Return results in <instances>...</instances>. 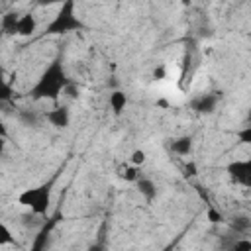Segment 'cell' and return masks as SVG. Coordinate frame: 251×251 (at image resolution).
Returning <instances> with one entry per match:
<instances>
[{"label":"cell","mask_w":251,"mask_h":251,"mask_svg":"<svg viewBox=\"0 0 251 251\" xmlns=\"http://www.w3.org/2000/svg\"><path fill=\"white\" fill-rule=\"evenodd\" d=\"M145 161H147V153H145L143 149H135V151H131V155H129V163H131V165L141 167Z\"/></svg>","instance_id":"obj_19"},{"label":"cell","mask_w":251,"mask_h":251,"mask_svg":"<svg viewBox=\"0 0 251 251\" xmlns=\"http://www.w3.org/2000/svg\"><path fill=\"white\" fill-rule=\"evenodd\" d=\"M108 104H110L112 112H114L116 116H120V114L126 110V106H127V96H126V92H122V90H112L110 96H108Z\"/></svg>","instance_id":"obj_13"},{"label":"cell","mask_w":251,"mask_h":251,"mask_svg":"<svg viewBox=\"0 0 251 251\" xmlns=\"http://www.w3.org/2000/svg\"><path fill=\"white\" fill-rule=\"evenodd\" d=\"M12 98H14V88H12V84L4 78V71H0V104L10 102Z\"/></svg>","instance_id":"obj_16"},{"label":"cell","mask_w":251,"mask_h":251,"mask_svg":"<svg viewBox=\"0 0 251 251\" xmlns=\"http://www.w3.org/2000/svg\"><path fill=\"white\" fill-rule=\"evenodd\" d=\"M57 176H59V173H55L47 182H43V184H39L35 188H25L18 196V204L29 208L31 214H35L39 218L47 216V210L51 206V192H53V184H55Z\"/></svg>","instance_id":"obj_2"},{"label":"cell","mask_w":251,"mask_h":251,"mask_svg":"<svg viewBox=\"0 0 251 251\" xmlns=\"http://www.w3.org/2000/svg\"><path fill=\"white\" fill-rule=\"evenodd\" d=\"M222 100V92H208V94H200L190 102V108L196 114H214L218 104Z\"/></svg>","instance_id":"obj_6"},{"label":"cell","mask_w":251,"mask_h":251,"mask_svg":"<svg viewBox=\"0 0 251 251\" xmlns=\"http://www.w3.org/2000/svg\"><path fill=\"white\" fill-rule=\"evenodd\" d=\"M192 147H194V141L190 135H182V137L171 141V151L175 155H180V157H188L192 153Z\"/></svg>","instance_id":"obj_12"},{"label":"cell","mask_w":251,"mask_h":251,"mask_svg":"<svg viewBox=\"0 0 251 251\" xmlns=\"http://www.w3.org/2000/svg\"><path fill=\"white\" fill-rule=\"evenodd\" d=\"M196 175H198V167H196V163H194V161H188V163L184 165V176L192 178V176H196Z\"/></svg>","instance_id":"obj_22"},{"label":"cell","mask_w":251,"mask_h":251,"mask_svg":"<svg viewBox=\"0 0 251 251\" xmlns=\"http://www.w3.org/2000/svg\"><path fill=\"white\" fill-rule=\"evenodd\" d=\"M167 78V67L165 65H157L153 69V80H163Z\"/></svg>","instance_id":"obj_21"},{"label":"cell","mask_w":251,"mask_h":251,"mask_svg":"<svg viewBox=\"0 0 251 251\" xmlns=\"http://www.w3.org/2000/svg\"><path fill=\"white\" fill-rule=\"evenodd\" d=\"M71 82L73 80L67 76V71L63 65V51H59L57 57L43 69L37 82L29 88L27 96L31 100H53L55 102Z\"/></svg>","instance_id":"obj_1"},{"label":"cell","mask_w":251,"mask_h":251,"mask_svg":"<svg viewBox=\"0 0 251 251\" xmlns=\"http://www.w3.org/2000/svg\"><path fill=\"white\" fill-rule=\"evenodd\" d=\"M35 27H37V22H35V16L31 12L20 16V20H18V35L31 37L35 33Z\"/></svg>","instance_id":"obj_10"},{"label":"cell","mask_w":251,"mask_h":251,"mask_svg":"<svg viewBox=\"0 0 251 251\" xmlns=\"http://www.w3.org/2000/svg\"><path fill=\"white\" fill-rule=\"evenodd\" d=\"M4 147H6V139H2V137H0V155L4 153Z\"/></svg>","instance_id":"obj_27"},{"label":"cell","mask_w":251,"mask_h":251,"mask_svg":"<svg viewBox=\"0 0 251 251\" xmlns=\"http://www.w3.org/2000/svg\"><path fill=\"white\" fill-rule=\"evenodd\" d=\"M237 137H239L241 143L249 145V143H251V126H245L241 131H237Z\"/></svg>","instance_id":"obj_20"},{"label":"cell","mask_w":251,"mask_h":251,"mask_svg":"<svg viewBox=\"0 0 251 251\" xmlns=\"http://www.w3.org/2000/svg\"><path fill=\"white\" fill-rule=\"evenodd\" d=\"M116 175L122 178V180H126V182H135L139 176H141V173H139V167H135V165H131V163H124V165H120L118 169H116Z\"/></svg>","instance_id":"obj_15"},{"label":"cell","mask_w":251,"mask_h":251,"mask_svg":"<svg viewBox=\"0 0 251 251\" xmlns=\"http://www.w3.org/2000/svg\"><path fill=\"white\" fill-rule=\"evenodd\" d=\"M227 176L233 184H241V186H249L251 184V161L249 159H237L231 161L227 167Z\"/></svg>","instance_id":"obj_4"},{"label":"cell","mask_w":251,"mask_h":251,"mask_svg":"<svg viewBox=\"0 0 251 251\" xmlns=\"http://www.w3.org/2000/svg\"><path fill=\"white\" fill-rule=\"evenodd\" d=\"M0 137L2 139H8V127H6V124L0 120Z\"/></svg>","instance_id":"obj_26"},{"label":"cell","mask_w":251,"mask_h":251,"mask_svg":"<svg viewBox=\"0 0 251 251\" xmlns=\"http://www.w3.org/2000/svg\"><path fill=\"white\" fill-rule=\"evenodd\" d=\"M18 120H20L24 126H27V127H39L41 122L45 120V114H41V112L35 110V108H22V110L18 112Z\"/></svg>","instance_id":"obj_8"},{"label":"cell","mask_w":251,"mask_h":251,"mask_svg":"<svg viewBox=\"0 0 251 251\" xmlns=\"http://www.w3.org/2000/svg\"><path fill=\"white\" fill-rule=\"evenodd\" d=\"M63 0H35L37 6H53V4H61Z\"/></svg>","instance_id":"obj_25"},{"label":"cell","mask_w":251,"mask_h":251,"mask_svg":"<svg viewBox=\"0 0 251 251\" xmlns=\"http://www.w3.org/2000/svg\"><path fill=\"white\" fill-rule=\"evenodd\" d=\"M45 120L51 126H55L59 129H65L71 124V110H69V106H55L53 110L45 112Z\"/></svg>","instance_id":"obj_7"},{"label":"cell","mask_w":251,"mask_h":251,"mask_svg":"<svg viewBox=\"0 0 251 251\" xmlns=\"http://www.w3.org/2000/svg\"><path fill=\"white\" fill-rule=\"evenodd\" d=\"M233 249H243V251H249V249H251V241H249V239L235 241V243H233Z\"/></svg>","instance_id":"obj_24"},{"label":"cell","mask_w":251,"mask_h":251,"mask_svg":"<svg viewBox=\"0 0 251 251\" xmlns=\"http://www.w3.org/2000/svg\"><path fill=\"white\" fill-rule=\"evenodd\" d=\"M0 41H2V31H0ZM0 71H4V69H2V63H0Z\"/></svg>","instance_id":"obj_28"},{"label":"cell","mask_w":251,"mask_h":251,"mask_svg":"<svg viewBox=\"0 0 251 251\" xmlns=\"http://www.w3.org/2000/svg\"><path fill=\"white\" fill-rule=\"evenodd\" d=\"M135 186H137L139 194H141L147 202H151V200L157 198V184H155L149 176H139V178L135 180Z\"/></svg>","instance_id":"obj_11"},{"label":"cell","mask_w":251,"mask_h":251,"mask_svg":"<svg viewBox=\"0 0 251 251\" xmlns=\"http://www.w3.org/2000/svg\"><path fill=\"white\" fill-rule=\"evenodd\" d=\"M61 220H63V210L59 208L51 218H47V220L41 224V227H39V231H37V235H35V239H33V243H31V249H33V251H41V249L47 247V241H49L53 229L57 227V224H59Z\"/></svg>","instance_id":"obj_5"},{"label":"cell","mask_w":251,"mask_h":251,"mask_svg":"<svg viewBox=\"0 0 251 251\" xmlns=\"http://www.w3.org/2000/svg\"><path fill=\"white\" fill-rule=\"evenodd\" d=\"M229 227L237 233V235H245L249 233L251 229V218L247 214H235L231 220H229Z\"/></svg>","instance_id":"obj_14"},{"label":"cell","mask_w":251,"mask_h":251,"mask_svg":"<svg viewBox=\"0 0 251 251\" xmlns=\"http://www.w3.org/2000/svg\"><path fill=\"white\" fill-rule=\"evenodd\" d=\"M86 25L75 14V0H63L53 20L45 25V35H67L73 31H80Z\"/></svg>","instance_id":"obj_3"},{"label":"cell","mask_w":251,"mask_h":251,"mask_svg":"<svg viewBox=\"0 0 251 251\" xmlns=\"http://www.w3.org/2000/svg\"><path fill=\"white\" fill-rule=\"evenodd\" d=\"M18 20H20V14L10 10L2 16V22H0V31L2 35H18Z\"/></svg>","instance_id":"obj_9"},{"label":"cell","mask_w":251,"mask_h":251,"mask_svg":"<svg viewBox=\"0 0 251 251\" xmlns=\"http://www.w3.org/2000/svg\"><path fill=\"white\" fill-rule=\"evenodd\" d=\"M206 218H208L212 224H222V222H224V214H222L214 204L208 206V210H206Z\"/></svg>","instance_id":"obj_18"},{"label":"cell","mask_w":251,"mask_h":251,"mask_svg":"<svg viewBox=\"0 0 251 251\" xmlns=\"http://www.w3.org/2000/svg\"><path fill=\"white\" fill-rule=\"evenodd\" d=\"M194 188H196V192L200 194V198H202V200L206 202V206H210V204H212V200H210V196H208V192L204 190V186H200V184H196Z\"/></svg>","instance_id":"obj_23"},{"label":"cell","mask_w":251,"mask_h":251,"mask_svg":"<svg viewBox=\"0 0 251 251\" xmlns=\"http://www.w3.org/2000/svg\"><path fill=\"white\" fill-rule=\"evenodd\" d=\"M2 245H16V239H14L12 231L8 229V226L0 220V247Z\"/></svg>","instance_id":"obj_17"}]
</instances>
